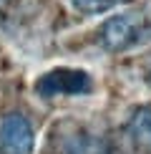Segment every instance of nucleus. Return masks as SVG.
Wrapping results in <instances>:
<instances>
[{
  "mask_svg": "<svg viewBox=\"0 0 151 154\" xmlns=\"http://www.w3.org/2000/svg\"><path fill=\"white\" fill-rule=\"evenodd\" d=\"M151 38V15L141 10H131L121 13V15L108 18L98 30V41L101 46L111 53H121L138 46V43Z\"/></svg>",
  "mask_w": 151,
  "mask_h": 154,
  "instance_id": "1",
  "label": "nucleus"
},
{
  "mask_svg": "<svg viewBox=\"0 0 151 154\" xmlns=\"http://www.w3.org/2000/svg\"><path fill=\"white\" fill-rule=\"evenodd\" d=\"M91 88V79L83 71H73V68H55L46 76H40L35 83V91L40 96H71V94H86Z\"/></svg>",
  "mask_w": 151,
  "mask_h": 154,
  "instance_id": "2",
  "label": "nucleus"
},
{
  "mask_svg": "<svg viewBox=\"0 0 151 154\" xmlns=\"http://www.w3.org/2000/svg\"><path fill=\"white\" fill-rule=\"evenodd\" d=\"M0 152L30 154L33 152V126L23 114H8L0 124Z\"/></svg>",
  "mask_w": 151,
  "mask_h": 154,
  "instance_id": "3",
  "label": "nucleus"
},
{
  "mask_svg": "<svg viewBox=\"0 0 151 154\" xmlns=\"http://www.w3.org/2000/svg\"><path fill=\"white\" fill-rule=\"evenodd\" d=\"M71 3L81 13H106V10L116 8L118 3H123V0H71Z\"/></svg>",
  "mask_w": 151,
  "mask_h": 154,
  "instance_id": "6",
  "label": "nucleus"
},
{
  "mask_svg": "<svg viewBox=\"0 0 151 154\" xmlns=\"http://www.w3.org/2000/svg\"><path fill=\"white\" fill-rule=\"evenodd\" d=\"M129 137L138 149L151 152V106H141L129 119Z\"/></svg>",
  "mask_w": 151,
  "mask_h": 154,
  "instance_id": "4",
  "label": "nucleus"
},
{
  "mask_svg": "<svg viewBox=\"0 0 151 154\" xmlns=\"http://www.w3.org/2000/svg\"><path fill=\"white\" fill-rule=\"evenodd\" d=\"M61 154H103V146L98 139L88 137V134H73V139L63 142Z\"/></svg>",
  "mask_w": 151,
  "mask_h": 154,
  "instance_id": "5",
  "label": "nucleus"
}]
</instances>
